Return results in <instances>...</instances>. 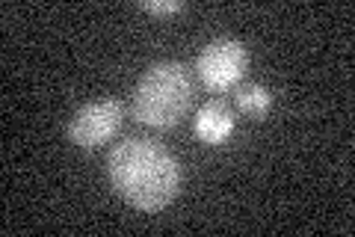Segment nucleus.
Returning a JSON list of instances; mask_svg holds the SVG:
<instances>
[{
	"label": "nucleus",
	"mask_w": 355,
	"mask_h": 237,
	"mask_svg": "<svg viewBox=\"0 0 355 237\" xmlns=\"http://www.w3.org/2000/svg\"><path fill=\"white\" fill-rule=\"evenodd\" d=\"M113 190L137 211H160L181 190V163L151 137H125L107 154Z\"/></svg>",
	"instance_id": "f257e3e1"
},
{
	"label": "nucleus",
	"mask_w": 355,
	"mask_h": 237,
	"mask_svg": "<svg viewBox=\"0 0 355 237\" xmlns=\"http://www.w3.org/2000/svg\"><path fill=\"white\" fill-rule=\"evenodd\" d=\"M196 83L184 63L160 60L142 72L133 92V116L148 128H175L193 107Z\"/></svg>",
	"instance_id": "f03ea898"
},
{
	"label": "nucleus",
	"mask_w": 355,
	"mask_h": 237,
	"mask_svg": "<svg viewBox=\"0 0 355 237\" xmlns=\"http://www.w3.org/2000/svg\"><path fill=\"white\" fill-rule=\"evenodd\" d=\"M246 69H249V48L234 36L210 39L196 60L198 77L214 92H225V89L237 86Z\"/></svg>",
	"instance_id": "7ed1b4c3"
},
{
	"label": "nucleus",
	"mask_w": 355,
	"mask_h": 237,
	"mask_svg": "<svg viewBox=\"0 0 355 237\" xmlns=\"http://www.w3.org/2000/svg\"><path fill=\"white\" fill-rule=\"evenodd\" d=\"M125 122V104L119 98H98L77 107L69 122V140L80 149H95V145L110 142Z\"/></svg>",
	"instance_id": "20e7f679"
},
{
	"label": "nucleus",
	"mask_w": 355,
	"mask_h": 237,
	"mask_svg": "<svg viewBox=\"0 0 355 237\" xmlns=\"http://www.w3.org/2000/svg\"><path fill=\"white\" fill-rule=\"evenodd\" d=\"M193 131H196V137L207 145L225 142L231 133H234V110H231L222 98H210L198 107Z\"/></svg>",
	"instance_id": "39448f33"
},
{
	"label": "nucleus",
	"mask_w": 355,
	"mask_h": 237,
	"mask_svg": "<svg viewBox=\"0 0 355 237\" xmlns=\"http://www.w3.org/2000/svg\"><path fill=\"white\" fill-rule=\"evenodd\" d=\"M272 104V92L263 83H243L237 86V107L243 113H254V116H263Z\"/></svg>",
	"instance_id": "423d86ee"
},
{
	"label": "nucleus",
	"mask_w": 355,
	"mask_h": 237,
	"mask_svg": "<svg viewBox=\"0 0 355 237\" xmlns=\"http://www.w3.org/2000/svg\"><path fill=\"white\" fill-rule=\"evenodd\" d=\"M139 9L154 13V15H175V13H181L184 9V3L181 0H142Z\"/></svg>",
	"instance_id": "0eeeda50"
}]
</instances>
